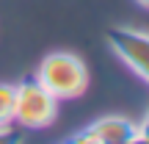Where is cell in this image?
<instances>
[{"mask_svg": "<svg viewBox=\"0 0 149 144\" xmlns=\"http://www.w3.org/2000/svg\"><path fill=\"white\" fill-rule=\"evenodd\" d=\"M0 144H22V128L0 125Z\"/></svg>", "mask_w": 149, "mask_h": 144, "instance_id": "8992f818", "label": "cell"}, {"mask_svg": "<svg viewBox=\"0 0 149 144\" xmlns=\"http://www.w3.org/2000/svg\"><path fill=\"white\" fill-rule=\"evenodd\" d=\"M14 83H0V125H14Z\"/></svg>", "mask_w": 149, "mask_h": 144, "instance_id": "5b68a950", "label": "cell"}, {"mask_svg": "<svg viewBox=\"0 0 149 144\" xmlns=\"http://www.w3.org/2000/svg\"><path fill=\"white\" fill-rule=\"evenodd\" d=\"M14 125L22 130L47 128L55 119L58 100L39 83L36 78H25L14 83Z\"/></svg>", "mask_w": 149, "mask_h": 144, "instance_id": "7a4b0ae2", "label": "cell"}, {"mask_svg": "<svg viewBox=\"0 0 149 144\" xmlns=\"http://www.w3.org/2000/svg\"><path fill=\"white\" fill-rule=\"evenodd\" d=\"M130 144H149V141H144V139H138V136H135V139L130 141Z\"/></svg>", "mask_w": 149, "mask_h": 144, "instance_id": "9c48e42d", "label": "cell"}, {"mask_svg": "<svg viewBox=\"0 0 149 144\" xmlns=\"http://www.w3.org/2000/svg\"><path fill=\"white\" fill-rule=\"evenodd\" d=\"M105 36L113 53L138 78L149 83V33L135 31V28H111Z\"/></svg>", "mask_w": 149, "mask_h": 144, "instance_id": "3957f363", "label": "cell"}, {"mask_svg": "<svg viewBox=\"0 0 149 144\" xmlns=\"http://www.w3.org/2000/svg\"><path fill=\"white\" fill-rule=\"evenodd\" d=\"M33 78L55 97V100H74L88 89V70L72 53H50L39 64Z\"/></svg>", "mask_w": 149, "mask_h": 144, "instance_id": "6da1fadb", "label": "cell"}, {"mask_svg": "<svg viewBox=\"0 0 149 144\" xmlns=\"http://www.w3.org/2000/svg\"><path fill=\"white\" fill-rule=\"evenodd\" d=\"M88 128L94 130V133L100 136L105 144H130L135 136H138V130H135V122H133V119L116 117V114L97 119V122L88 125Z\"/></svg>", "mask_w": 149, "mask_h": 144, "instance_id": "277c9868", "label": "cell"}, {"mask_svg": "<svg viewBox=\"0 0 149 144\" xmlns=\"http://www.w3.org/2000/svg\"><path fill=\"white\" fill-rule=\"evenodd\" d=\"M138 6H144V8H149V0H138Z\"/></svg>", "mask_w": 149, "mask_h": 144, "instance_id": "30bf717a", "label": "cell"}, {"mask_svg": "<svg viewBox=\"0 0 149 144\" xmlns=\"http://www.w3.org/2000/svg\"><path fill=\"white\" fill-rule=\"evenodd\" d=\"M66 144H105V141H102L91 128H83V130H77V133H74Z\"/></svg>", "mask_w": 149, "mask_h": 144, "instance_id": "52a82bcc", "label": "cell"}, {"mask_svg": "<svg viewBox=\"0 0 149 144\" xmlns=\"http://www.w3.org/2000/svg\"><path fill=\"white\" fill-rule=\"evenodd\" d=\"M135 130H138V139L149 141V111L141 117V122H135Z\"/></svg>", "mask_w": 149, "mask_h": 144, "instance_id": "ba28073f", "label": "cell"}]
</instances>
